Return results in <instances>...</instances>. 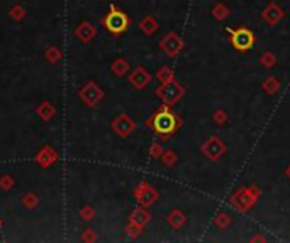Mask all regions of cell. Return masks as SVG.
<instances>
[{
  "mask_svg": "<svg viewBox=\"0 0 290 243\" xmlns=\"http://www.w3.org/2000/svg\"><path fill=\"white\" fill-rule=\"evenodd\" d=\"M183 119L178 112L173 110V107L167 103H161L155 112L144 120V127L158 135L161 140H168L182 128Z\"/></svg>",
  "mask_w": 290,
  "mask_h": 243,
  "instance_id": "obj_1",
  "label": "cell"
},
{
  "mask_svg": "<svg viewBox=\"0 0 290 243\" xmlns=\"http://www.w3.org/2000/svg\"><path fill=\"white\" fill-rule=\"evenodd\" d=\"M261 198V189L256 184L241 186L229 196V206L237 213H249L258 204Z\"/></svg>",
  "mask_w": 290,
  "mask_h": 243,
  "instance_id": "obj_2",
  "label": "cell"
},
{
  "mask_svg": "<svg viewBox=\"0 0 290 243\" xmlns=\"http://www.w3.org/2000/svg\"><path fill=\"white\" fill-rule=\"evenodd\" d=\"M131 24H132L131 17H129L124 10H120L117 5H114V3L109 7V12L102 17L104 29H106L109 34H112V36L124 34V32L131 27Z\"/></svg>",
  "mask_w": 290,
  "mask_h": 243,
  "instance_id": "obj_3",
  "label": "cell"
},
{
  "mask_svg": "<svg viewBox=\"0 0 290 243\" xmlns=\"http://www.w3.org/2000/svg\"><path fill=\"white\" fill-rule=\"evenodd\" d=\"M228 31V40L231 44L232 49L237 52H248L255 47L256 36L249 27L246 26H237V27H226Z\"/></svg>",
  "mask_w": 290,
  "mask_h": 243,
  "instance_id": "obj_4",
  "label": "cell"
},
{
  "mask_svg": "<svg viewBox=\"0 0 290 243\" xmlns=\"http://www.w3.org/2000/svg\"><path fill=\"white\" fill-rule=\"evenodd\" d=\"M155 95L161 100V103H167L173 107V105H176L187 95V88L176 78H173L170 81H167V83H161L155 90Z\"/></svg>",
  "mask_w": 290,
  "mask_h": 243,
  "instance_id": "obj_5",
  "label": "cell"
},
{
  "mask_svg": "<svg viewBox=\"0 0 290 243\" xmlns=\"http://www.w3.org/2000/svg\"><path fill=\"white\" fill-rule=\"evenodd\" d=\"M132 196H134V200L139 206L150 208V206H153L160 200V191L155 186H151L148 181H141L139 184L132 189Z\"/></svg>",
  "mask_w": 290,
  "mask_h": 243,
  "instance_id": "obj_6",
  "label": "cell"
},
{
  "mask_svg": "<svg viewBox=\"0 0 290 243\" xmlns=\"http://www.w3.org/2000/svg\"><path fill=\"white\" fill-rule=\"evenodd\" d=\"M226 151H228V145L219 135H211L200 145V152L204 154L205 159H209L211 162H217L223 159Z\"/></svg>",
  "mask_w": 290,
  "mask_h": 243,
  "instance_id": "obj_7",
  "label": "cell"
},
{
  "mask_svg": "<svg viewBox=\"0 0 290 243\" xmlns=\"http://www.w3.org/2000/svg\"><path fill=\"white\" fill-rule=\"evenodd\" d=\"M183 47H185L183 39L180 38L175 31L168 32V34L160 40V49L165 56H168V58H176V56L183 51Z\"/></svg>",
  "mask_w": 290,
  "mask_h": 243,
  "instance_id": "obj_8",
  "label": "cell"
},
{
  "mask_svg": "<svg viewBox=\"0 0 290 243\" xmlns=\"http://www.w3.org/2000/svg\"><path fill=\"white\" fill-rule=\"evenodd\" d=\"M78 96L87 107H95L104 98V90L95 83V81H87L78 90Z\"/></svg>",
  "mask_w": 290,
  "mask_h": 243,
  "instance_id": "obj_9",
  "label": "cell"
},
{
  "mask_svg": "<svg viewBox=\"0 0 290 243\" xmlns=\"http://www.w3.org/2000/svg\"><path fill=\"white\" fill-rule=\"evenodd\" d=\"M111 128L119 137H129L136 130V122L129 115H126V113H120V115H117L111 122Z\"/></svg>",
  "mask_w": 290,
  "mask_h": 243,
  "instance_id": "obj_10",
  "label": "cell"
},
{
  "mask_svg": "<svg viewBox=\"0 0 290 243\" xmlns=\"http://www.w3.org/2000/svg\"><path fill=\"white\" fill-rule=\"evenodd\" d=\"M261 19L268 24V26H279V24L287 17V12L282 9V5H279L277 2H270L263 10H261Z\"/></svg>",
  "mask_w": 290,
  "mask_h": 243,
  "instance_id": "obj_11",
  "label": "cell"
},
{
  "mask_svg": "<svg viewBox=\"0 0 290 243\" xmlns=\"http://www.w3.org/2000/svg\"><path fill=\"white\" fill-rule=\"evenodd\" d=\"M151 73L146 70L144 66H136L134 70L129 73V83H131V86L134 88V90H146L148 84L151 83Z\"/></svg>",
  "mask_w": 290,
  "mask_h": 243,
  "instance_id": "obj_12",
  "label": "cell"
},
{
  "mask_svg": "<svg viewBox=\"0 0 290 243\" xmlns=\"http://www.w3.org/2000/svg\"><path fill=\"white\" fill-rule=\"evenodd\" d=\"M56 161H58V152H56V149L51 147V145H44L41 151L38 152V156H36V164L43 169L51 167Z\"/></svg>",
  "mask_w": 290,
  "mask_h": 243,
  "instance_id": "obj_13",
  "label": "cell"
},
{
  "mask_svg": "<svg viewBox=\"0 0 290 243\" xmlns=\"http://www.w3.org/2000/svg\"><path fill=\"white\" fill-rule=\"evenodd\" d=\"M97 36V29L94 24H90L88 20H83L76 26L75 29V38L83 44H88L90 40H94V38Z\"/></svg>",
  "mask_w": 290,
  "mask_h": 243,
  "instance_id": "obj_14",
  "label": "cell"
},
{
  "mask_svg": "<svg viewBox=\"0 0 290 243\" xmlns=\"http://www.w3.org/2000/svg\"><path fill=\"white\" fill-rule=\"evenodd\" d=\"M129 221L136 223V225L144 228V226L151 221V213L148 211V208H144V206H138V208H134L131 211V214H129Z\"/></svg>",
  "mask_w": 290,
  "mask_h": 243,
  "instance_id": "obj_15",
  "label": "cell"
},
{
  "mask_svg": "<svg viewBox=\"0 0 290 243\" xmlns=\"http://www.w3.org/2000/svg\"><path fill=\"white\" fill-rule=\"evenodd\" d=\"M160 29V22L156 20L155 15H144L143 19L139 20V31L143 32L144 36H155Z\"/></svg>",
  "mask_w": 290,
  "mask_h": 243,
  "instance_id": "obj_16",
  "label": "cell"
},
{
  "mask_svg": "<svg viewBox=\"0 0 290 243\" xmlns=\"http://www.w3.org/2000/svg\"><path fill=\"white\" fill-rule=\"evenodd\" d=\"M167 223L172 226L173 230H180L187 223V214L180 208H173L170 213L167 214Z\"/></svg>",
  "mask_w": 290,
  "mask_h": 243,
  "instance_id": "obj_17",
  "label": "cell"
},
{
  "mask_svg": "<svg viewBox=\"0 0 290 243\" xmlns=\"http://www.w3.org/2000/svg\"><path fill=\"white\" fill-rule=\"evenodd\" d=\"M129 70H131V64H129V61L126 58H117L112 61L111 64V71L112 75H116L117 78H122V76H126Z\"/></svg>",
  "mask_w": 290,
  "mask_h": 243,
  "instance_id": "obj_18",
  "label": "cell"
},
{
  "mask_svg": "<svg viewBox=\"0 0 290 243\" xmlns=\"http://www.w3.org/2000/svg\"><path fill=\"white\" fill-rule=\"evenodd\" d=\"M36 113H38V117L44 122L51 120L53 117L56 115V107L51 101H43L41 105H38V108H36Z\"/></svg>",
  "mask_w": 290,
  "mask_h": 243,
  "instance_id": "obj_19",
  "label": "cell"
},
{
  "mask_svg": "<svg viewBox=\"0 0 290 243\" xmlns=\"http://www.w3.org/2000/svg\"><path fill=\"white\" fill-rule=\"evenodd\" d=\"M282 88V83L277 76H267L261 83V90H263L267 95H277Z\"/></svg>",
  "mask_w": 290,
  "mask_h": 243,
  "instance_id": "obj_20",
  "label": "cell"
},
{
  "mask_svg": "<svg viewBox=\"0 0 290 243\" xmlns=\"http://www.w3.org/2000/svg\"><path fill=\"white\" fill-rule=\"evenodd\" d=\"M211 15L214 17L216 20H219V22H223L231 15V9H229L228 5H226L224 2H216L214 5H212L211 9Z\"/></svg>",
  "mask_w": 290,
  "mask_h": 243,
  "instance_id": "obj_21",
  "label": "cell"
},
{
  "mask_svg": "<svg viewBox=\"0 0 290 243\" xmlns=\"http://www.w3.org/2000/svg\"><path fill=\"white\" fill-rule=\"evenodd\" d=\"M161 164L165 165V167H175L176 162H178V154H176L173 149H165L163 154H161Z\"/></svg>",
  "mask_w": 290,
  "mask_h": 243,
  "instance_id": "obj_22",
  "label": "cell"
},
{
  "mask_svg": "<svg viewBox=\"0 0 290 243\" xmlns=\"http://www.w3.org/2000/svg\"><path fill=\"white\" fill-rule=\"evenodd\" d=\"M232 225V216L226 211H219L214 216V226L219 230H228Z\"/></svg>",
  "mask_w": 290,
  "mask_h": 243,
  "instance_id": "obj_23",
  "label": "cell"
},
{
  "mask_svg": "<svg viewBox=\"0 0 290 243\" xmlns=\"http://www.w3.org/2000/svg\"><path fill=\"white\" fill-rule=\"evenodd\" d=\"M61 56H63V52L58 46H50L44 51V58H46L48 63H51V64H58L59 61H61Z\"/></svg>",
  "mask_w": 290,
  "mask_h": 243,
  "instance_id": "obj_24",
  "label": "cell"
},
{
  "mask_svg": "<svg viewBox=\"0 0 290 243\" xmlns=\"http://www.w3.org/2000/svg\"><path fill=\"white\" fill-rule=\"evenodd\" d=\"M175 78V70L170 66H161L158 71H156V80L160 81V83H167V81H170Z\"/></svg>",
  "mask_w": 290,
  "mask_h": 243,
  "instance_id": "obj_25",
  "label": "cell"
},
{
  "mask_svg": "<svg viewBox=\"0 0 290 243\" xmlns=\"http://www.w3.org/2000/svg\"><path fill=\"white\" fill-rule=\"evenodd\" d=\"M277 54L275 52H272V51H265L263 52V56L260 58V64L265 68V70H272L273 66L277 64Z\"/></svg>",
  "mask_w": 290,
  "mask_h": 243,
  "instance_id": "obj_26",
  "label": "cell"
},
{
  "mask_svg": "<svg viewBox=\"0 0 290 243\" xmlns=\"http://www.w3.org/2000/svg\"><path fill=\"white\" fill-rule=\"evenodd\" d=\"M9 15H10L12 20H15V22H21V20L26 19L27 10L24 9L21 3H15V5H12L10 9H9Z\"/></svg>",
  "mask_w": 290,
  "mask_h": 243,
  "instance_id": "obj_27",
  "label": "cell"
},
{
  "mask_svg": "<svg viewBox=\"0 0 290 243\" xmlns=\"http://www.w3.org/2000/svg\"><path fill=\"white\" fill-rule=\"evenodd\" d=\"M21 201L26 209H34V208H38V204H39V198L36 193H26Z\"/></svg>",
  "mask_w": 290,
  "mask_h": 243,
  "instance_id": "obj_28",
  "label": "cell"
},
{
  "mask_svg": "<svg viewBox=\"0 0 290 243\" xmlns=\"http://www.w3.org/2000/svg\"><path fill=\"white\" fill-rule=\"evenodd\" d=\"M143 226H139V225H136V223H132V221H127V225H126V228H124V232H126V235L131 240H136V238H139L141 237V233H143Z\"/></svg>",
  "mask_w": 290,
  "mask_h": 243,
  "instance_id": "obj_29",
  "label": "cell"
},
{
  "mask_svg": "<svg viewBox=\"0 0 290 243\" xmlns=\"http://www.w3.org/2000/svg\"><path fill=\"white\" fill-rule=\"evenodd\" d=\"M229 117H228V112L223 110V108H216L214 112H212V122L217 125V127H223V125L228 123Z\"/></svg>",
  "mask_w": 290,
  "mask_h": 243,
  "instance_id": "obj_30",
  "label": "cell"
},
{
  "mask_svg": "<svg viewBox=\"0 0 290 243\" xmlns=\"http://www.w3.org/2000/svg\"><path fill=\"white\" fill-rule=\"evenodd\" d=\"M15 186V181L14 177L9 176V174H3V176H0V191L3 193H9L12 188Z\"/></svg>",
  "mask_w": 290,
  "mask_h": 243,
  "instance_id": "obj_31",
  "label": "cell"
},
{
  "mask_svg": "<svg viewBox=\"0 0 290 243\" xmlns=\"http://www.w3.org/2000/svg\"><path fill=\"white\" fill-rule=\"evenodd\" d=\"M80 218L82 220H85V221H92L95 218V208L94 206H90V204H85L82 209H80Z\"/></svg>",
  "mask_w": 290,
  "mask_h": 243,
  "instance_id": "obj_32",
  "label": "cell"
},
{
  "mask_svg": "<svg viewBox=\"0 0 290 243\" xmlns=\"http://www.w3.org/2000/svg\"><path fill=\"white\" fill-rule=\"evenodd\" d=\"M163 145H161V142H153V144L150 145V156L153 157V159H160L161 154H163Z\"/></svg>",
  "mask_w": 290,
  "mask_h": 243,
  "instance_id": "obj_33",
  "label": "cell"
},
{
  "mask_svg": "<svg viewBox=\"0 0 290 243\" xmlns=\"http://www.w3.org/2000/svg\"><path fill=\"white\" fill-rule=\"evenodd\" d=\"M82 242H85V243H94L97 242V233H95V230L94 228H85L82 232Z\"/></svg>",
  "mask_w": 290,
  "mask_h": 243,
  "instance_id": "obj_34",
  "label": "cell"
},
{
  "mask_svg": "<svg viewBox=\"0 0 290 243\" xmlns=\"http://www.w3.org/2000/svg\"><path fill=\"white\" fill-rule=\"evenodd\" d=\"M249 242H251V243L261 242V243H263V242H267V237H265V235H261V233H255L251 238H249Z\"/></svg>",
  "mask_w": 290,
  "mask_h": 243,
  "instance_id": "obj_35",
  "label": "cell"
},
{
  "mask_svg": "<svg viewBox=\"0 0 290 243\" xmlns=\"http://www.w3.org/2000/svg\"><path fill=\"white\" fill-rule=\"evenodd\" d=\"M284 174H285V177H287V179L290 181V164L287 165V167H285V171H284Z\"/></svg>",
  "mask_w": 290,
  "mask_h": 243,
  "instance_id": "obj_36",
  "label": "cell"
},
{
  "mask_svg": "<svg viewBox=\"0 0 290 243\" xmlns=\"http://www.w3.org/2000/svg\"><path fill=\"white\" fill-rule=\"evenodd\" d=\"M0 228H2V220H0Z\"/></svg>",
  "mask_w": 290,
  "mask_h": 243,
  "instance_id": "obj_37",
  "label": "cell"
}]
</instances>
